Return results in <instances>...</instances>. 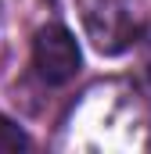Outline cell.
Returning a JSON list of instances; mask_svg holds the SVG:
<instances>
[{
  "instance_id": "2",
  "label": "cell",
  "mask_w": 151,
  "mask_h": 154,
  "mask_svg": "<svg viewBox=\"0 0 151 154\" xmlns=\"http://www.w3.org/2000/svg\"><path fill=\"white\" fill-rule=\"evenodd\" d=\"M33 68L47 86H65V82L76 79V72L83 68V54H79L76 36L65 25L50 22V25L36 29V36H33Z\"/></svg>"
},
{
  "instance_id": "1",
  "label": "cell",
  "mask_w": 151,
  "mask_h": 154,
  "mask_svg": "<svg viewBox=\"0 0 151 154\" xmlns=\"http://www.w3.org/2000/svg\"><path fill=\"white\" fill-rule=\"evenodd\" d=\"M79 22L94 50L104 57H119L148 36L140 0H79Z\"/></svg>"
},
{
  "instance_id": "3",
  "label": "cell",
  "mask_w": 151,
  "mask_h": 154,
  "mask_svg": "<svg viewBox=\"0 0 151 154\" xmlns=\"http://www.w3.org/2000/svg\"><path fill=\"white\" fill-rule=\"evenodd\" d=\"M29 147H33L29 133H25L14 118H7L0 111V151H29Z\"/></svg>"
}]
</instances>
